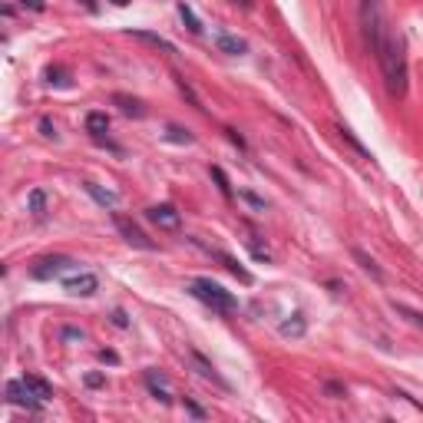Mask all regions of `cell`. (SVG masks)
I'll return each instance as SVG.
<instances>
[{"instance_id": "6da1fadb", "label": "cell", "mask_w": 423, "mask_h": 423, "mask_svg": "<svg viewBox=\"0 0 423 423\" xmlns=\"http://www.w3.org/2000/svg\"><path fill=\"white\" fill-rule=\"evenodd\" d=\"M374 57H377V63H380L387 93L397 96V100H404V96H407V40H404V33L397 30V27H391L387 40L380 44V50Z\"/></svg>"}, {"instance_id": "7a4b0ae2", "label": "cell", "mask_w": 423, "mask_h": 423, "mask_svg": "<svg viewBox=\"0 0 423 423\" xmlns=\"http://www.w3.org/2000/svg\"><path fill=\"white\" fill-rule=\"evenodd\" d=\"M357 17H361V33L367 46L377 53L380 44L387 40V33H391V17L384 10V3L380 0H361V7H357Z\"/></svg>"}, {"instance_id": "3957f363", "label": "cell", "mask_w": 423, "mask_h": 423, "mask_svg": "<svg viewBox=\"0 0 423 423\" xmlns=\"http://www.w3.org/2000/svg\"><path fill=\"white\" fill-rule=\"evenodd\" d=\"M189 294L196 301H202L205 308H212L215 314H232L238 308V298L232 291H225L218 281H212V278H192L189 281Z\"/></svg>"}, {"instance_id": "277c9868", "label": "cell", "mask_w": 423, "mask_h": 423, "mask_svg": "<svg viewBox=\"0 0 423 423\" xmlns=\"http://www.w3.org/2000/svg\"><path fill=\"white\" fill-rule=\"evenodd\" d=\"M113 222H116V232L122 235V242H126V245L142 248V252H156V242H152L149 235H146V232H142V228H139L129 215H120V212H116V215H113Z\"/></svg>"}, {"instance_id": "5b68a950", "label": "cell", "mask_w": 423, "mask_h": 423, "mask_svg": "<svg viewBox=\"0 0 423 423\" xmlns=\"http://www.w3.org/2000/svg\"><path fill=\"white\" fill-rule=\"evenodd\" d=\"M7 404H14V407H27L30 413H37V410H44L46 400H40L37 393L27 387V380L20 377V380H7Z\"/></svg>"}, {"instance_id": "8992f818", "label": "cell", "mask_w": 423, "mask_h": 423, "mask_svg": "<svg viewBox=\"0 0 423 423\" xmlns=\"http://www.w3.org/2000/svg\"><path fill=\"white\" fill-rule=\"evenodd\" d=\"M70 268H76L73 258L66 255H50V258H40L37 265L30 268V274L37 278V281H50V278H60V274H66Z\"/></svg>"}, {"instance_id": "52a82bcc", "label": "cell", "mask_w": 423, "mask_h": 423, "mask_svg": "<svg viewBox=\"0 0 423 423\" xmlns=\"http://www.w3.org/2000/svg\"><path fill=\"white\" fill-rule=\"evenodd\" d=\"M146 218H149L152 225H159V228H166V232H176V228L182 225V212L176 209V205H149L146 209Z\"/></svg>"}, {"instance_id": "ba28073f", "label": "cell", "mask_w": 423, "mask_h": 423, "mask_svg": "<svg viewBox=\"0 0 423 423\" xmlns=\"http://www.w3.org/2000/svg\"><path fill=\"white\" fill-rule=\"evenodd\" d=\"M63 288H66L70 294H76V298H90V294H96V288H100V278L90 272H79V274H73V278H66Z\"/></svg>"}, {"instance_id": "9c48e42d", "label": "cell", "mask_w": 423, "mask_h": 423, "mask_svg": "<svg viewBox=\"0 0 423 423\" xmlns=\"http://www.w3.org/2000/svg\"><path fill=\"white\" fill-rule=\"evenodd\" d=\"M192 242H196L198 248H202V252H209L212 258H218V261H222V265H225L228 272L235 274V278H238L242 285H252V272H248V268H242V265H238V261H235L232 255H225V252H218V248H212V245H202L198 238H192Z\"/></svg>"}, {"instance_id": "30bf717a", "label": "cell", "mask_w": 423, "mask_h": 423, "mask_svg": "<svg viewBox=\"0 0 423 423\" xmlns=\"http://www.w3.org/2000/svg\"><path fill=\"white\" fill-rule=\"evenodd\" d=\"M215 46H218L222 53H228V57H242L245 50H248V44H245L242 37H232V33H225V30H215Z\"/></svg>"}, {"instance_id": "8fae6325", "label": "cell", "mask_w": 423, "mask_h": 423, "mask_svg": "<svg viewBox=\"0 0 423 423\" xmlns=\"http://www.w3.org/2000/svg\"><path fill=\"white\" fill-rule=\"evenodd\" d=\"M192 364H196V370H198V374H202L205 380H212L215 387H222V391H228V380L222 377V374H218V370H215V367H212V364L205 361V357H202L198 350H192Z\"/></svg>"}, {"instance_id": "7c38bea8", "label": "cell", "mask_w": 423, "mask_h": 423, "mask_svg": "<svg viewBox=\"0 0 423 423\" xmlns=\"http://www.w3.org/2000/svg\"><path fill=\"white\" fill-rule=\"evenodd\" d=\"M113 103L120 106L126 116H133V120H142V116H146V106H142V100H136V96H126V93H113Z\"/></svg>"}, {"instance_id": "4fadbf2b", "label": "cell", "mask_w": 423, "mask_h": 423, "mask_svg": "<svg viewBox=\"0 0 423 423\" xmlns=\"http://www.w3.org/2000/svg\"><path fill=\"white\" fill-rule=\"evenodd\" d=\"M304 331H308V321H304V314H298V311L278 324V334H281V337H304Z\"/></svg>"}, {"instance_id": "5bb4252c", "label": "cell", "mask_w": 423, "mask_h": 423, "mask_svg": "<svg viewBox=\"0 0 423 423\" xmlns=\"http://www.w3.org/2000/svg\"><path fill=\"white\" fill-rule=\"evenodd\" d=\"M146 387L152 391V397H159L162 404H172V393L166 391V377L156 374V370H146Z\"/></svg>"}, {"instance_id": "9a60e30c", "label": "cell", "mask_w": 423, "mask_h": 423, "mask_svg": "<svg viewBox=\"0 0 423 423\" xmlns=\"http://www.w3.org/2000/svg\"><path fill=\"white\" fill-rule=\"evenodd\" d=\"M129 37H136V40H146V44H152V46H159L162 53H176V44H169L166 37H159V33H152V30H129Z\"/></svg>"}, {"instance_id": "2e32d148", "label": "cell", "mask_w": 423, "mask_h": 423, "mask_svg": "<svg viewBox=\"0 0 423 423\" xmlns=\"http://www.w3.org/2000/svg\"><path fill=\"white\" fill-rule=\"evenodd\" d=\"M86 129H90L93 139H103V133L109 129V116H106V113H100V109L86 113Z\"/></svg>"}, {"instance_id": "e0dca14e", "label": "cell", "mask_w": 423, "mask_h": 423, "mask_svg": "<svg viewBox=\"0 0 423 423\" xmlns=\"http://www.w3.org/2000/svg\"><path fill=\"white\" fill-rule=\"evenodd\" d=\"M83 189H86V192H90V196L96 198L103 209H113V205L120 202V198H116V192H109V189H100L96 182H83Z\"/></svg>"}, {"instance_id": "ac0fdd59", "label": "cell", "mask_w": 423, "mask_h": 423, "mask_svg": "<svg viewBox=\"0 0 423 423\" xmlns=\"http://www.w3.org/2000/svg\"><path fill=\"white\" fill-rule=\"evenodd\" d=\"M350 255H354V261H361V268H364L367 274H370L374 281H384V272H380V268H377V261H374V258L367 255V252H361V248H354Z\"/></svg>"}, {"instance_id": "d6986e66", "label": "cell", "mask_w": 423, "mask_h": 423, "mask_svg": "<svg viewBox=\"0 0 423 423\" xmlns=\"http://www.w3.org/2000/svg\"><path fill=\"white\" fill-rule=\"evenodd\" d=\"M337 133H341V139H344V142H350V149L357 152L361 159H374V156L367 152V146H364L361 139H357V136H354V133H350V129H348V126H344V122H337Z\"/></svg>"}, {"instance_id": "ffe728a7", "label": "cell", "mask_w": 423, "mask_h": 423, "mask_svg": "<svg viewBox=\"0 0 423 423\" xmlns=\"http://www.w3.org/2000/svg\"><path fill=\"white\" fill-rule=\"evenodd\" d=\"M24 380H27V387H30L40 400H50V397H53V387H50L44 377H37V374H24Z\"/></svg>"}, {"instance_id": "44dd1931", "label": "cell", "mask_w": 423, "mask_h": 423, "mask_svg": "<svg viewBox=\"0 0 423 423\" xmlns=\"http://www.w3.org/2000/svg\"><path fill=\"white\" fill-rule=\"evenodd\" d=\"M27 212H33L37 218H44V212H46V192L44 189H33L30 196H27Z\"/></svg>"}, {"instance_id": "7402d4cb", "label": "cell", "mask_w": 423, "mask_h": 423, "mask_svg": "<svg viewBox=\"0 0 423 423\" xmlns=\"http://www.w3.org/2000/svg\"><path fill=\"white\" fill-rule=\"evenodd\" d=\"M179 17L185 20V27H189L192 33H202V20L196 17V10H192L189 3H179Z\"/></svg>"}, {"instance_id": "603a6c76", "label": "cell", "mask_w": 423, "mask_h": 423, "mask_svg": "<svg viewBox=\"0 0 423 423\" xmlns=\"http://www.w3.org/2000/svg\"><path fill=\"white\" fill-rule=\"evenodd\" d=\"M212 179L218 182V192H222V196L232 202V196H235V192H232V182H228V176L222 172V166H212Z\"/></svg>"}, {"instance_id": "cb8c5ba5", "label": "cell", "mask_w": 423, "mask_h": 423, "mask_svg": "<svg viewBox=\"0 0 423 423\" xmlns=\"http://www.w3.org/2000/svg\"><path fill=\"white\" fill-rule=\"evenodd\" d=\"M166 139L169 142H179V146H189V142H192V133H189V129H182V126H169Z\"/></svg>"}, {"instance_id": "d4e9b609", "label": "cell", "mask_w": 423, "mask_h": 423, "mask_svg": "<svg viewBox=\"0 0 423 423\" xmlns=\"http://www.w3.org/2000/svg\"><path fill=\"white\" fill-rule=\"evenodd\" d=\"M176 86H179V93H182V96H189V103L196 106V109H202V100H198V96H196V90H192V86H189V83H185V79H182L179 73H176Z\"/></svg>"}, {"instance_id": "484cf974", "label": "cell", "mask_w": 423, "mask_h": 423, "mask_svg": "<svg viewBox=\"0 0 423 423\" xmlns=\"http://www.w3.org/2000/svg\"><path fill=\"white\" fill-rule=\"evenodd\" d=\"M46 83H50V86H66V83H70V79H66V73H63L60 66H50V70H46Z\"/></svg>"}, {"instance_id": "4316f807", "label": "cell", "mask_w": 423, "mask_h": 423, "mask_svg": "<svg viewBox=\"0 0 423 423\" xmlns=\"http://www.w3.org/2000/svg\"><path fill=\"white\" fill-rule=\"evenodd\" d=\"M393 311H397V314H404V317H410L413 324H420V328H423V314H420V311H413V308H404V304H393Z\"/></svg>"}, {"instance_id": "83f0119b", "label": "cell", "mask_w": 423, "mask_h": 423, "mask_svg": "<svg viewBox=\"0 0 423 423\" xmlns=\"http://www.w3.org/2000/svg\"><path fill=\"white\" fill-rule=\"evenodd\" d=\"M238 196L248 202V205H255L258 212H265V198H258V196H252V192H238Z\"/></svg>"}, {"instance_id": "f1b7e54d", "label": "cell", "mask_w": 423, "mask_h": 423, "mask_svg": "<svg viewBox=\"0 0 423 423\" xmlns=\"http://www.w3.org/2000/svg\"><path fill=\"white\" fill-rule=\"evenodd\" d=\"M40 133H44L46 139H57V126H53L50 120H40Z\"/></svg>"}, {"instance_id": "f546056e", "label": "cell", "mask_w": 423, "mask_h": 423, "mask_svg": "<svg viewBox=\"0 0 423 423\" xmlns=\"http://www.w3.org/2000/svg\"><path fill=\"white\" fill-rule=\"evenodd\" d=\"M106 377L103 374H86V387H103Z\"/></svg>"}, {"instance_id": "4dcf8cb0", "label": "cell", "mask_w": 423, "mask_h": 423, "mask_svg": "<svg viewBox=\"0 0 423 423\" xmlns=\"http://www.w3.org/2000/svg\"><path fill=\"white\" fill-rule=\"evenodd\" d=\"M113 324L116 328H129V317L122 314V311H113Z\"/></svg>"}, {"instance_id": "1f68e13d", "label": "cell", "mask_w": 423, "mask_h": 423, "mask_svg": "<svg viewBox=\"0 0 423 423\" xmlns=\"http://www.w3.org/2000/svg\"><path fill=\"white\" fill-rule=\"evenodd\" d=\"M324 391H328V393H334V400L348 393V391H344V387H341V384H324Z\"/></svg>"}, {"instance_id": "d6a6232c", "label": "cell", "mask_w": 423, "mask_h": 423, "mask_svg": "<svg viewBox=\"0 0 423 423\" xmlns=\"http://www.w3.org/2000/svg\"><path fill=\"white\" fill-rule=\"evenodd\" d=\"M100 357H103L106 364H120V354H116V350H100Z\"/></svg>"}, {"instance_id": "836d02e7", "label": "cell", "mask_w": 423, "mask_h": 423, "mask_svg": "<svg viewBox=\"0 0 423 423\" xmlns=\"http://www.w3.org/2000/svg\"><path fill=\"white\" fill-rule=\"evenodd\" d=\"M228 133V139H232V142H235V146H238V149H245V139L238 136V133H235V129H225Z\"/></svg>"}, {"instance_id": "e575fe53", "label": "cell", "mask_w": 423, "mask_h": 423, "mask_svg": "<svg viewBox=\"0 0 423 423\" xmlns=\"http://www.w3.org/2000/svg\"><path fill=\"white\" fill-rule=\"evenodd\" d=\"M185 407H189V413H196V417H205V410L198 407V404H192V400H185Z\"/></svg>"}, {"instance_id": "d590c367", "label": "cell", "mask_w": 423, "mask_h": 423, "mask_svg": "<svg viewBox=\"0 0 423 423\" xmlns=\"http://www.w3.org/2000/svg\"><path fill=\"white\" fill-rule=\"evenodd\" d=\"M24 7H30V10H44V0H20Z\"/></svg>"}, {"instance_id": "8d00e7d4", "label": "cell", "mask_w": 423, "mask_h": 423, "mask_svg": "<svg viewBox=\"0 0 423 423\" xmlns=\"http://www.w3.org/2000/svg\"><path fill=\"white\" fill-rule=\"evenodd\" d=\"M63 337H66V341H76V337H83V331H76V328H66V331H63Z\"/></svg>"}, {"instance_id": "74e56055", "label": "cell", "mask_w": 423, "mask_h": 423, "mask_svg": "<svg viewBox=\"0 0 423 423\" xmlns=\"http://www.w3.org/2000/svg\"><path fill=\"white\" fill-rule=\"evenodd\" d=\"M232 3H238L242 10H252V0H232Z\"/></svg>"}]
</instances>
